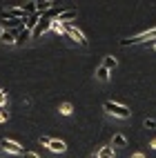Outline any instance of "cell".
<instances>
[{
  "instance_id": "8",
  "label": "cell",
  "mask_w": 156,
  "mask_h": 158,
  "mask_svg": "<svg viewBox=\"0 0 156 158\" xmlns=\"http://www.w3.org/2000/svg\"><path fill=\"white\" fill-rule=\"evenodd\" d=\"M54 5H56L54 0H43V2H36V16H43V14L49 11Z\"/></svg>"
},
{
  "instance_id": "16",
  "label": "cell",
  "mask_w": 156,
  "mask_h": 158,
  "mask_svg": "<svg viewBox=\"0 0 156 158\" xmlns=\"http://www.w3.org/2000/svg\"><path fill=\"white\" fill-rule=\"evenodd\" d=\"M60 114H62V116H71V114H74L71 102H62V105H60Z\"/></svg>"
},
{
  "instance_id": "19",
  "label": "cell",
  "mask_w": 156,
  "mask_h": 158,
  "mask_svg": "<svg viewBox=\"0 0 156 158\" xmlns=\"http://www.w3.org/2000/svg\"><path fill=\"white\" fill-rule=\"evenodd\" d=\"M20 156H23V158H40V156H38L36 152H23Z\"/></svg>"
},
{
  "instance_id": "5",
  "label": "cell",
  "mask_w": 156,
  "mask_h": 158,
  "mask_svg": "<svg viewBox=\"0 0 156 158\" xmlns=\"http://www.w3.org/2000/svg\"><path fill=\"white\" fill-rule=\"evenodd\" d=\"M76 16H78V11L76 9H60V11L56 14V23H60V25H65V23H71V20H76Z\"/></svg>"
},
{
  "instance_id": "13",
  "label": "cell",
  "mask_w": 156,
  "mask_h": 158,
  "mask_svg": "<svg viewBox=\"0 0 156 158\" xmlns=\"http://www.w3.org/2000/svg\"><path fill=\"white\" fill-rule=\"evenodd\" d=\"M112 145L114 147H127V138H125V134H114Z\"/></svg>"
},
{
  "instance_id": "4",
  "label": "cell",
  "mask_w": 156,
  "mask_h": 158,
  "mask_svg": "<svg viewBox=\"0 0 156 158\" xmlns=\"http://www.w3.org/2000/svg\"><path fill=\"white\" fill-rule=\"evenodd\" d=\"M40 143L47 145L49 152H54V154H65V152H67V145H65V143H62V140H56V138H49V136H40Z\"/></svg>"
},
{
  "instance_id": "22",
  "label": "cell",
  "mask_w": 156,
  "mask_h": 158,
  "mask_svg": "<svg viewBox=\"0 0 156 158\" xmlns=\"http://www.w3.org/2000/svg\"><path fill=\"white\" fill-rule=\"evenodd\" d=\"M132 158H145V154H141V152L138 154H132Z\"/></svg>"
},
{
  "instance_id": "6",
  "label": "cell",
  "mask_w": 156,
  "mask_h": 158,
  "mask_svg": "<svg viewBox=\"0 0 156 158\" xmlns=\"http://www.w3.org/2000/svg\"><path fill=\"white\" fill-rule=\"evenodd\" d=\"M47 31H51V18H40L38 25L34 27V31H31V36H43Z\"/></svg>"
},
{
  "instance_id": "23",
  "label": "cell",
  "mask_w": 156,
  "mask_h": 158,
  "mask_svg": "<svg viewBox=\"0 0 156 158\" xmlns=\"http://www.w3.org/2000/svg\"><path fill=\"white\" fill-rule=\"evenodd\" d=\"M150 149H156V138H154V140L150 143Z\"/></svg>"
},
{
  "instance_id": "25",
  "label": "cell",
  "mask_w": 156,
  "mask_h": 158,
  "mask_svg": "<svg viewBox=\"0 0 156 158\" xmlns=\"http://www.w3.org/2000/svg\"><path fill=\"white\" fill-rule=\"evenodd\" d=\"M154 49H156V43H154Z\"/></svg>"
},
{
  "instance_id": "20",
  "label": "cell",
  "mask_w": 156,
  "mask_h": 158,
  "mask_svg": "<svg viewBox=\"0 0 156 158\" xmlns=\"http://www.w3.org/2000/svg\"><path fill=\"white\" fill-rule=\"evenodd\" d=\"M5 105H7V94L0 89V107H5Z\"/></svg>"
},
{
  "instance_id": "12",
  "label": "cell",
  "mask_w": 156,
  "mask_h": 158,
  "mask_svg": "<svg viewBox=\"0 0 156 158\" xmlns=\"http://www.w3.org/2000/svg\"><path fill=\"white\" fill-rule=\"evenodd\" d=\"M103 67H105V69H107V71L112 73L114 69L118 67V60L114 58V56H105V58H103Z\"/></svg>"
},
{
  "instance_id": "21",
  "label": "cell",
  "mask_w": 156,
  "mask_h": 158,
  "mask_svg": "<svg viewBox=\"0 0 156 158\" xmlns=\"http://www.w3.org/2000/svg\"><path fill=\"white\" fill-rule=\"evenodd\" d=\"M9 118V116H7V111H0V123H5Z\"/></svg>"
},
{
  "instance_id": "17",
  "label": "cell",
  "mask_w": 156,
  "mask_h": 158,
  "mask_svg": "<svg viewBox=\"0 0 156 158\" xmlns=\"http://www.w3.org/2000/svg\"><path fill=\"white\" fill-rule=\"evenodd\" d=\"M23 11H25L27 16H34V14H36V2H25V5H23Z\"/></svg>"
},
{
  "instance_id": "11",
  "label": "cell",
  "mask_w": 156,
  "mask_h": 158,
  "mask_svg": "<svg viewBox=\"0 0 156 158\" xmlns=\"http://www.w3.org/2000/svg\"><path fill=\"white\" fill-rule=\"evenodd\" d=\"M96 158H116V156H114V147H109V145H103L100 149L96 152Z\"/></svg>"
},
{
  "instance_id": "1",
  "label": "cell",
  "mask_w": 156,
  "mask_h": 158,
  "mask_svg": "<svg viewBox=\"0 0 156 158\" xmlns=\"http://www.w3.org/2000/svg\"><path fill=\"white\" fill-rule=\"evenodd\" d=\"M103 109H105V114L114 116V118H120V120H127L129 116H132L129 107L118 105V102H114V100H105V102H103Z\"/></svg>"
},
{
  "instance_id": "14",
  "label": "cell",
  "mask_w": 156,
  "mask_h": 158,
  "mask_svg": "<svg viewBox=\"0 0 156 158\" xmlns=\"http://www.w3.org/2000/svg\"><path fill=\"white\" fill-rule=\"evenodd\" d=\"M96 78H98L100 82H107V80H109V71H107L105 67H103V65H100V67L96 69Z\"/></svg>"
},
{
  "instance_id": "9",
  "label": "cell",
  "mask_w": 156,
  "mask_h": 158,
  "mask_svg": "<svg viewBox=\"0 0 156 158\" xmlns=\"http://www.w3.org/2000/svg\"><path fill=\"white\" fill-rule=\"evenodd\" d=\"M31 38V31L23 25L20 27V34H16V45H23V43H27V40Z\"/></svg>"
},
{
  "instance_id": "10",
  "label": "cell",
  "mask_w": 156,
  "mask_h": 158,
  "mask_svg": "<svg viewBox=\"0 0 156 158\" xmlns=\"http://www.w3.org/2000/svg\"><path fill=\"white\" fill-rule=\"evenodd\" d=\"M0 43H5V45H16V34L14 31H0Z\"/></svg>"
},
{
  "instance_id": "7",
  "label": "cell",
  "mask_w": 156,
  "mask_h": 158,
  "mask_svg": "<svg viewBox=\"0 0 156 158\" xmlns=\"http://www.w3.org/2000/svg\"><path fill=\"white\" fill-rule=\"evenodd\" d=\"M0 147H2V149L5 152H9V154H16V156H20V154H23V147H20L16 140H0Z\"/></svg>"
},
{
  "instance_id": "15",
  "label": "cell",
  "mask_w": 156,
  "mask_h": 158,
  "mask_svg": "<svg viewBox=\"0 0 156 158\" xmlns=\"http://www.w3.org/2000/svg\"><path fill=\"white\" fill-rule=\"evenodd\" d=\"M51 31H56L58 36H65V25L56 23V20H51Z\"/></svg>"
},
{
  "instance_id": "18",
  "label": "cell",
  "mask_w": 156,
  "mask_h": 158,
  "mask_svg": "<svg viewBox=\"0 0 156 158\" xmlns=\"http://www.w3.org/2000/svg\"><path fill=\"white\" fill-rule=\"evenodd\" d=\"M143 125H145V129H156V120L154 118H145Z\"/></svg>"
},
{
  "instance_id": "2",
  "label": "cell",
  "mask_w": 156,
  "mask_h": 158,
  "mask_svg": "<svg viewBox=\"0 0 156 158\" xmlns=\"http://www.w3.org/2000/svg\"><path fill=\"white\" fill-rule=\"evenodd\" d=\"M65 36L71 38L74 43H78L80 47H87V36L76 27V25H65Z\"/></svg>"
},
{
  "instance_id": "24",
  "label": "cell",
  "mask_w": 156,
  "mask_h": 158,
  "mask_svg": "<svg viewBox=\"0 0 156 158\" xmlns=\"http://www.w3.org/2000/svg\"><path fill=\"white\" fill-rule=\"evenodd\" d=\"M91 158H96V154H91Z\"/></svg>"
},
{
  "instance_id": "3",
  "label": "cell",
  "mask_w": 156,
  "mask_h": 158,
  "mask_svg": "<svg viewBox=\"0 0 156 158\" xmlns=\"http://www.w3.org/2000/svg\"><path fill=\"white\" fill-rule=\"evenodd\" d=\"M152 38H156V27H152V29H147V31H143V34H138V36H134V38H127V40H123V47H127V45H138V43H145V40H152Z\"/></svg>"
}]
</instances>
